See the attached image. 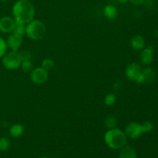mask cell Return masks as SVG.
Wrapping results in <instances>:
<instances>
[{
  "label": "cell",
  "instance_id": "1",
  "mask_svg": "<svg viewBox=\"0 0 158 158\" xmlns=\"http://www.w3.org/2000/svg\"><path fill=\"white\" fill-rule=\"evenodd\" d=\"M15 21L27 23L32 21L35 15V8L29 0H18L12 7Z\"/></svg>",
  "mask_w": 158,
  "mask_h": 158
},
{
  "label": "cell",
  "instance_id": "2",
  "mask_svg": "<svg viewBox=\"0 0 158 158\" xmlns=\"http://www.w3.org/2000/svg\"><path fill=\"white\" fill-rule=\"evenodd\" d=\"M104 140L107 146L112 149H121L127 142L125 133L117 128L110 129L105 134Z\"/></svg>",
  "mask_w": 158,
  "mask_h": 158
},
{
  "label": "cell",
  "instance_id": "3",
  "mask_svg": "<svg viewBox=\"0 0 158 158\" xmlns=\"http://www.w3.org/2000/svg\"><path fill=\"white\" fill-rule=\"evenodd\" d=\"M26 33L32 40H40L46 33V28L43 22L32 20L26 27Z\"/></svg>",
  "mask_w": 158,
  "mask_h": 158
},
{
  "label": "cell",
  "instance_id": "4",
  "mask_svg": "<svg viewBox=\"0 0 158 158\" xmlns=\"http://www.w3.org/2000/svg\"><path fill=\"white\" fill-rule=\"evenodd\" d=\"M22 63L21 57L15 51H12L3 56L2 64L8 69H16Z\"/></svg>",
  "mask_w": 158,
  "mask_h": 158
},
{
  "label": "cell",
  "instance_id": "5",
  "mask_svg": "<svg viewBox=\"0 0 158 158\" xmlns=\"http://www.w3.org/2000/svg\"><path fill=\"white\" fill-rule=\"evenodd\" d=\"M140 66L137 63H133L128 65L126 69V76L130 80H134L137 83H143V77Z\"/></svg>",
  "mask_w": 158,
  "mask_h": 158
},
{
  "label": "cell",
  "instance_id": "6",
  "mask_svg": "<svg viewBox=\"0 0 158 158\" xmlns=\"http://www.w3.org/2000/svg\"><path fill=\"white\" fill-rule=\"evenodd\" d=\"M30 77L35 84H43L48 79L47 70L43 67L36 68L32 71Z\"/></svg>",
  "mask_w": 158,
  "mask_h": 158
},
{
  "label": "cell",
  "instance_id": "7",
  "mask_svg": "<svg viewBox=\"0 0 158 158\" xmlns=\"http://www.w3.org/2000/svg\"><path fill=\"white\" fill-rule=\"evenodd\" d=\"M141 126L137 123H131L126 127L125 129V134L132 139L137 138L142 134Z\"/></svg>",
  "mask_w": 158,
  "mask_h": 158
},
{
  "label": "cell",
  "instance_id": "8",
  "mask_svg": "<svg viewBox=\"0 0 158 158\" xmlns=\"http://www.w3.org/2000/svg\"><path fill=\"white\" fill-rule=\"evenodd\" d=\"M15 21L9 16H4L0 19V31L5 33L12 32Z\"/></svg>",
  "mask_w": 158,
  "mask_h": 158
},
{
  "label": "cell",
  "instance_id": "9",
  "mask_svg": "<svg viewBox=\"0 0 158 158\" xmlns=\"http://www.w3.org/2000/svg\"><path fill=\"white\" fill-rule=\"evenodd\" d=\"M22 43H23V36L15 33L11 34L8 37L7 42H6L7 46H9L12 51H15V52L21 46Z\"/></svg>",
  "mask_w": 158,
  "mask_h": 158
},
{
  "label": "cell",
  "instance_id": "10",
  "mask_svg": "<svg viewBox=\"0 0 158 158\" xmlns=\"http://www.w3.org/2000/svg\"><path fill=\"white\" fill-rule=\"evenodd\" d=\"M154 57V49L151 46L142 50L140 54V60L144 65H149L152 62Z\"/></svg>",
  "mask_w": 158,
  "mask_h": 158
},
{
  "label": "cell",
  "instance_id": "11",
  "mask_svg": "<svg viewBox=\"0 0 158 158\" xmlns=\"http://www.w3.org/2000/svg\"><path fill=\"white\" fill-rule=\"evenodd\" d=\"M119 158H137V154L132 147L126 145L121 148Z\"/></svg>",
  "mask_w": 158,
  "mask_h": 158
},
{
  "label": "cell",
  "instance_id": "12",
  "mask_svg": "<svg viewBox=\"0 0 158 158\" xmlns=\"http://www.w3.org/2000/svg\"><path fill=\"white\" fill-rule=\"evenodd\" d=\"M131 46L134 48V49L137 50H140L142 49L145 46V42L144 39L141 36V35H136L132 37L131 40Z\"/></svg>",
  "mask_w": 158,
  "mask_h": 158
},
{
  "label": "cell",
  "instance_id": "13",
  "mask_svg": "<svg viewBox=\"0 0 158 158\" xmlns=\"http://www.w3.org/2000/svg\"><path fill=\"white\" fill-rule=\"evenodd\" d=\"M142 73H143V83L144 82L148 83H154L156 80V78H157L155 72L151 68H146V69H143Z\"/></svg>",
  "mask_w": 158,
  "mask_h": 158
},
{
  "label": "cell",
  "instance_id": "14",
  "mask_svg": "<svg viewBox=\"0 0 158 158\" xmlns=\"http://www.w3.org/2000/svg\"><path fill=\"white\" fill-rule=\"evenodd\" d=\"M104 15L106 18L110 19H115L117 15V8L115 6H112V5H108L104 8Z\"/></svg>",
  "mask_w": 158,
  "mask_h": 158
},
{
  "label": "cell",
  "instance_id": "15",
  "mask_svg": "<svg viewBox=\"0 0 158 158\" xmlns=\"http://www.w3.org/2000/svg\"><path fill=\"white\" fill-rule=\"evenodd\" d=\"M11 136L14 137H19L22 136V134L24 132V127L20 124H14L13 126L11 127L9 130Z\"/></svg>",
  "mask_w": 158,
  "mask_h": 158
},
{
  "label": "cell",
  "instance_id": "16",
  "mask_svg": "<svg viewBox=\"0 0 158 158\" xmlns=\"http://www.w3.org/2000/svg\"><path fill=\"white\" fill-rule=\"evenodd\" d=\"M25 32H26V26H25L24 23H19V22L15 21V26H14L12 33L17 34V35H19L23 36Z\"/></svg>",
  "mask_w": 158,
  "mask_h": 158
},
{
  "label": "cell",
  "instance_id": "17",
  "mask_svg": "<svg viewBox=\"0 0 158 158\" xmlns=\"http://www.w3.org/2000/svg\"><path fill=\"white\" fill-rule=\"evenodd\" d=\"M105 124L109 129L115 128L116 125H117V119L114 116L108 115L105 120Z\"/></svg>",
  "mask_w": 158,
  "mask_h": 158
},
{
  "label": "cell",
  "instance_id": "18",
  "mask_svg": "<svg viewBox=\"0 0 158 158\" xmlns=\"http://www.w3.org/2000/svg\"><path fill=\"white\" fill-rule=\"evenodd\" d=\"M20 66H21L22 69H23L25 73L30 72V71H32V63H31L30 60H23Z\"/></svg>",
  "mask_w": 158,
  "mask_h": 158
},
{
  "label": "cell",
  "instance_id": "19",
  "mask_svg": "<svg viewBox=\"0 0 158 158\" xmlns=\"http://www.w3.org/2000/svg\"><path fill=\"white\" fill-rule=\"evenodd\" d=\"M10 146V142L7 138H0V151H6L9 149Z\"/></svg>",
  "mask_w": 158,
  "mask_h": 158
},
{
  "label": "cell",
  "instance_id": "20",
  "mask_svg": "<svg viewBox=\"0 0 158 158\" xmlns=\"http://www.w3.org/2000/svg\"><path fill=\"white\" fill-rule=\"evenodd\" d=\"M54 66V62L53 60L51 59H46L43 60L42 63V67L45 69L46 70H49V69H52Z\"/></svg>",
  "mask_w": 158,
  "mask_h": 158
},
{
  "label": "cell",
  "instance_id": "21",
  "mask_svg": "<svg viewBox=\"0 0 158 158\" xmlns=\"http://www.w3.org/2000/svg\"><path fill=\"white\" fill-rule=\"evenodd\" d=\"M115 95L112 94H109L106 96V97H105V104H106V106H112V105H114V103H115Z\"/></svg>",
  "mask_w": 158,
  "mask_h": 158
},
{
  "label": "cell",
  "instance_id": "22",
  "mask_svg": "<svg viewBox=\"0 0 158 158\" xmlns=\"http://www.w3.org/2000/svg\"><path fill=\"white\" fill-rule=\"evenodd\" d=\"M6 49H7V43L2 38L0 37V58L6 54Z\"/></svg>",
  "mask_w": 158,
  "mask_h": 158
},
{
  "label": "cell",
  "instance_id": "23",
  "mask_svg": "<svg viewBox=\"0 0 158 158\" xmlns=\"http://www.w3.org/2000/svg\"><path fill=\"white\" fill-rule=\"evenodd\" d=\"M140 126H141V129L143 133L150 132L153 129V124L150 121L143 122L142 124H140Z\"/></svg>",
  "mask_w": 158,
  "mask_h": 158
},
{
  "label": "cell",
  "instance_id": "24",
  "mask_svg": "<svg viewBox=\"0 0 158 158\" xmlns=\"http://www.w3.org/2000/svg\"><path fill=\"white\" fill-rule=\"evenodd\" d=\"M20 57H21L22 61L23 60H30L31 58V53L29 52H27V51H24V52H22L21 54H19Z\"/></svg>",
  "mask_w": 158,
  "mask_h": 158
},
{
  "label": "cell",
  "instance_id": "25",
  "mask_svg": "<svg viewBox=\"0 0 158 158\" xmlns=\"http://www.w3.org/2000/svg\"><path fill=\"white\" fill-rule=\"evenodd\" d=\"M129 1L134 5H140L144 2L145 0H129Z\"/></svg>",
  "mask_w": 158,
  "mask_h": 158
},
{
  "label": "cell",
  "instance_id": "26",
  "mask_svg": "<svg viewBox=\"0 0 158 158\" xmlns=\"http://www.w3.org/2000/svg\"><path fill=\"white\" fill-rule=\"evenodd\" d=\"M118 1L121 3H126L128 0H118Z\"/></svg>",
  "mask_w": 158,
  "mask_h": 158
},
{
  "label": "cell",
  "instance_id": "27",
  "mask_svg": "<svg viewBox=\"0 0 158 158\" xmlns=\"http://www.w3.org/2000/svg\"><path fill=\"white\" fill-rule=\"evenodd\" d=\"M9 1V0H0V2H7Z\"/></svg>",
  "mask_w": 158,
  "mask_h": 158
}]
</instances>
